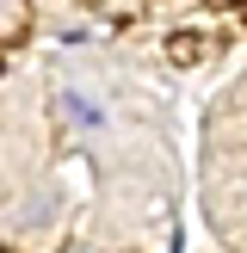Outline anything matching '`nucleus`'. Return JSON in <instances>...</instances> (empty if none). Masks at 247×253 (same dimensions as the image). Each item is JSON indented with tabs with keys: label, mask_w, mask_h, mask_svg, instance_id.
Wrapping results in <instances>:
<instances>
[{
	"label": "nucleus",
	"mask_w": 247,
	"mask_h": 253,
	"mask_svg": "<svg viewBox=\"0 0 247 253\" xmlns=\"http://www.w3.org/2000/svg\"><path fill=\"white\" fill-rule=\"evenodd\" d=\"M56 111H62L81 136H99V130H105V105L86 99V93H56Z\"/></svg>",
	"instance_id": "f257e3e1"
}]
</instances>
